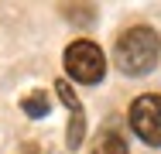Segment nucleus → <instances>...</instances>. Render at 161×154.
<instances>
[{
  "label": "nucleus",
  "instance_id": "nucleus-7",
  "mask_svg": "<svg viewBox=\"0 0 161 154\" xmlns=\"http://www.w3.org/2000/svg\"><path fill=\"white\" fill-rule=\"evenodd\" d=\"M24 154H52V151H48V147H45V151H41V147H38V144H24Z\"/></svg>",
  "mask_w": 161,
  "mask_h": 154
},
{
  "label": "nucleus",
  "instance_id": "nucleus-1",
  "mask_svg": "<svg viewBox=\"0 0 161 154\" xmlns=\"http://www.w3.org/2000/svg\"><path fill=\"white\" fill-rule=\"evenodd\" d=\"M158 48H161L158 31L147 28V24H137V28H127L120 38H117L113 55H117L120 72H127V75H144V72L154 69V62H158Z\"/></svg>",
  "mask_w": 161,
  "mask_h": 154
},
{
  "label": "nucleus",
  "instance_id": "nucleus-4",
  "mask_svg": "<svg viewBox=\"0 0 161 154\" xmlns=\"http://www.w3.org/2000/svg\"><path fill=\"white\" fill-rule=\"evenodd\" d=\"M55 92H58V99H62L65 106H69V130H65V144L75 151L79 144H82V137H86V113H82V103H79V96L72 92V86L65 82V79H58L55 82Z\"/></svg>",
  "mask_w": 161,
  "mask_h": 154
},
{
  "label": "nucleus",
  "instance_id": "nucleus-3",
  "mask_svg": "<svg viewBox=\"0 0 161 154\" xmlns=\"http://www.w3.org/2000/svg\"><path fill=\"white\" fill-rule=\"evenodd\" d=\"M130 127L144 144L161 147V96H154V92L137 96L130 103Z\"/></svg>",
  "mask_w": 161,
  "mask_h": 154
},
{
  "label": "nucleus",
  "instance_id": "nucleus-5",
  "mask_svg": "<svg viewBox=\"0 0 161 154\" xmlns=\"http://www.w3.org/2000/svg\"><path fill=\"white\" fill-rule=\"evenodd\" d=\"M89 154H130V151H127V140H124L117 130H103L96 140H93Z\"/></svg>",
  "mask_w": 161,
  "mask_h": 154
},
{
  "label": "nucleus",
  "instance_id": "nucleus-2",
  "mask_svg": "<svg viewBox=\"0 0 161 154\" xmlns=\"http://www.w3.org/2000/svg\"><path fill=\"white\" fill-rule=\"evenodd\" d=\"M65 72L75 79V82H86V86H96L99 79L106 75V58L99 52V45H93L89 38H79L65 48Z\"/></svg>",
  "mask_w": 161,
  "mask_h": 154
},
{
  "label": "nucleus",
  "instance_id": "nucleus-6",
  "mask_svg": "<svg viewBox=\"0 0 161 154\" xmlns=\"http://www.w3.org/2000/svg\"><path fill=\"white\" fill-rule=\"evenodd\" d=\"M21 110H24L28 117H34V120H38V117H48V96H45L41 89L28 92V96L21 99Z\"/></svg>",
  "mask_w": 161,
  "mask_h": 154
}]
</instances>
